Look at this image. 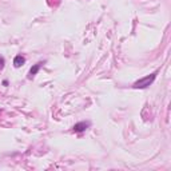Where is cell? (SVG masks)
Wrapping results in <instances>:
<instances>
[{
  "label": "cell",
  "instance_id": "4",
  "mask_svg": "<svg viewBox=\"0 0 171 171\" xmlns=\"http://www.w3.org/2000/svg\"><path fill=\"white\" fill-rule=\"evenodd\" d=\"M42 66H43V63H37V64H35V66H34V67H31V70H30V74H28V78L31 79L32 76H34V75H36V74H37V71L40 70Z\"/></svg>",
  "mask_w": 171,
  "mask_h": 171
},
{
  "label": "cell",
  "instance_id": "1",
  "mask_svg": "<svg viewBox=\"0 0 171 171\" xmlns=\"http://www.w3.org/2000/svg\"><path fill=\"white\" fill-rule=\"evenodd\" d=\"M155 76H156V74H151V75H149V76H146L143 79H139L138 82L134 83L132 87L134 88H146V87H149V86L155 80Z\"/></svg>",
  "mask_w": 171,
  "mask_h": 171
},
{
  "label": "cell",
  "instance_id": "2",
  "mask_svg": "<svg viewBox=\"0 0 171 171\" xmlns=\"http://www.w3.org/2000/svg\"><path fill=\"white\" fill-rule=\"evenodd\" d=\"M90 125H91L90 122H80V123H76V125L74 126V131H75V132H82V131H84V130H87V128L90 127Z\"/></svg>",
  "mask_w": 171,
  "mask_h": 171
},
{
  "label": "cell",
  "instance_id": "3",
  "mask_svg": "<svg viewBox=\"0 0 171 171\" xmlns=\"http://www.w3.org/2000/svg\"><path fill=\"white\" fill-rule=\"evenodd\" d=\"M26 63V58L24 56H22V55H17L15 59H13V66H15L16 68H19V67H22L23 64Z\"/></svg>",
  "mask_w": 171,
  "mask_h": 171
},
{
  "label": "cell",
  "instance_id": "5",
  "mask_svg": "<svg viewBox=\"0 0 171 171\" xmlns=\"http://www.w3.org/2000/svg\"><path fill=\"white\" fill-rule=\"evenodd\" d=\"M3 67H4V59L0 56V70H2Z\"/></svg>",
  "mask_w": 171,
  "mask_h": 171
}]
</instances>
